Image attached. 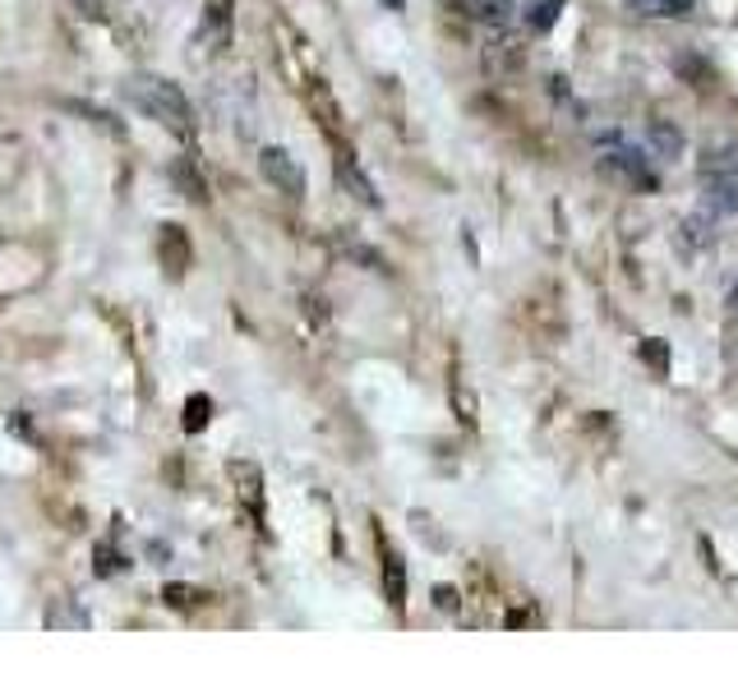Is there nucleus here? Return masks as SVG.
Here are the masks:
<instances>
[{
    "label": "nucleus",
    "instance_id": "nucleus-1",
    "mask_svg": "<svg viewBox=\"0 0 738 691\" xmlns=\"http://www.w3.org/2000/svg\"><path fill=\"white\" fill-rule=\"evenodd\" d=\"M130 102L148 115V121H157L162 130H176V134H195V107H189V98L180 92V83L162 79V75H134L130 79Z\"/></svg>",
    "mask_w": 738,
    "mask_h": 691
},
{
    "label": "nucleus",
    "instance_id": "nucleus-2",
    "mask_svg": "<svg viewBox=\"0 0 738 691\" xmlns=\"http://www.w3.org/2000/svg\"><path fill=\"white\" fill-rule=\"evenodd\" d=\"M702 194L720 218H738V138H716L702 153Z\"/></svg>",
    "mask_w": 738,
    "mask_h": 691
},
{
    "label": "nucleus",
    "instance_id": "nucleus-3",
    "mask_svg": "<svg viewBox=\"0 0 738 691\" xmlns=\"http://www.w3.org/2000/svg\"><path fill=\"white\" fill-rule=\"evenodd\" d=\"M601 171L614 176L618 185H628V189H656V176H651V161L647 153L637 148V143L628 138H601Z\"/></svg>",
    "mask_w": 738,
    "mask_h": 691
},
{
    "label": "nucleus",
    "instance_id": "nucleus-4",
    "mask_svg": "<svg viewBox=\"0 0 738 691\" xmlns=\"http://www.w3.org/2000/svg\"><path fill=\"white\" fill-rule=\"evenodd\" d=\"M258 171H264V180L273 185V189H282L287 199H305V166L296 161V153H287V148H264L258 153Z\"/></svg>",
    "mask_w": 738,
    "mask_h": 691
},
{
    "label": "nucleus",
    "instance_id": "nucleus-5",
    "mask_svg": "<svg viewBox=\"0 0 738 691\" xmlns=\"http://www.w3.org/2000/svg\"><path fill=\"white\" fill-rule=\"evenodd\" d=\"M332 143V171H338V180H342V189L351 199H361L365 208H378V194H374V185H370V176L361 171V161H355V153L346 148V138L338 134V138H328Z\"/></svg>",
    "mask_w": 738,
    "mask_h": 691
},
{
    "label": "nucleus",
    "instance_id": "nucleus-6",
    "mask_svg": "<svg viewBox=\"0 0 738 691\" xmlns=\"http://www.w3.org/2000/svg\"><path fill=\"white\" fill-rule=\"evenodd\" d=\"M235 29V0H203V19H199V42L208 52H227Z\"/></svg>",
    "mask_w": 738,
    "mask_h": 691
},
{
    "label": "nucleus",
    "instance_id": "nucleus-7",
    "mask_svg": "<svg viewBox=\"0 0 738 691\" xmlns=\"http://www.w3.org/2000/svg\"><path fill=\"white\" fill-rule=\"evenodd\" d=\"M157 249H162V272L172 277V281H180V277L189 272V235H185V226H172V222H166Z\"/></svg>",
    "mask_w": 738,
    "mask_h": 691
},
{
    "label": "nucleus",
    "instance_id": "nucleus-8",
    "mask_svg": "<svg viewBox=\"0 0 738 691\" xmlns=\"http://www.w3.org/2000/svg\"><path fill=\"white\" fill-rule=\"evenodd\" d=\"M378 554H384V590H388V604L393 609H407V562L393 544L378 535Z\"/></svg>",
    "mask_w": 738,
    "mask_h": 691
},
{
    "label": "nucleus",
    "instance_id": "nucleus-9",
    "mask_svg": "<svg viewBox=\"0 0 738 691\" xmlns=\"http://www.w3.org/2000/svg\"><path fill=\"white\" fill-rule=\"evenodd\" d=\"M452 10L485 23V29H504V23L513 19V0H452Z\"/></svg>",
    "mask_w": 738,
    "mask_h": 691
},
{
    "label": "nucleus",
    "instance_id": "nucleus-10",
    "mask_svg": "<svg viewBox=\"0 0 738 691\" xmlns=\"http://www.w3.org/2000/svg\"><path fill=\"white\" fill-rule=\"evenodd\" d=\"M309 102H315V111L323 115L328 138H338L342 134V111H338V102H332V88L323 79H315V88H309Z\"/></svg>",
    "mask_w": 738,
    "mask_h": 691
},
{
    "label": "nucleus",
    "instance_id": "nucleus-11",
    "mask_svg": "<svg viewBox=\"0 0 738 691\" xmlns=\"http://www.w3.org/2000/svg\"><path fill=\"white\" fill-rule=\"evenodd\" d=\"M172 180L185 189L189 203H208V185H203V176L195 171V157H180V161L172 166Z\"/></svg>",
    "mask_w": 738,
    "mask_h": 691
},
{
    "label": "nucleus",
    "instance_id": "nucleus-12",
    "mask_svg": "<svg viewBox=\"0 0 738 691\" xmlns=\"http://www.w3.org/2000/svg\"><path fill=\"white\" fill-rule=\"evenodd\" d=\"M208 424H212V397L195 392L185 401V434H203Z\"/></svg>",
    "mask_w": 738,
    "mask_h": 691
},
{
    "label": "nucleus",
    "instance_id": "nucleus-13",
    "mask_svg": "<svg viewBox=\"0 0 738 691\" xmlns=\"http://www.w3.org/2000/svg\"><path fill=\"white\" fill-rule=\"evenodd\" d=\"M563 10V0H531V10H527V23L536 33H550L554 29V19Z\"/></svg>",
    "mask_w": 738,
    "mask_h": 691
},
{
    "label": "nucleus",
    "instance_id": "nucleus-14",
    "mask_svg": "<svg viewBox=\"0 0 738 691\" xmlns=\"http://www.w3.org/2000/svg\"><path fill=\"white\" fill-rule=\"evenodd\" d=\"M651 143H656L664 157H679V153H683V134H679L670 121H651Z\"/></svg>",
    "mask_w": 738,
    "mask_h": 691
},
{
    "label": "nucleus",
    "instance_id": "nucleus-15",
    "mask_svg": "<svg viewBox=\"0 0 738 691\" xmlns=\"http://www.w3.org/2000/svg\"><path fill=\"white\" fill-rule=\"evenodd\" d=\"M641 14H687L693 10V0H637Z\"/></svg>",
    "mask_w": 738,
    "mask_h": 691
},
{
    "label": "nucleus",
    "instance_id": "nucleus-16",
    "mask_svg": "<svg viewBox=\"0 0 738 691\" xmlns=\"http://www.w3.org/2000/svg\"><path fill=\"white\" fill-rule=\"evenodd\" d=\"M641 355H647V365H651V369H664V365H670V350H664L656 337H647V346H641Z\"/></svg>",
    "mask_w": 738,
    "mask_h": 691
},
{
    "label": "nucleus",
    "instance_id": "nucleus-17",
    "mask_svg": "<svg viewBox=\"0 0 738 691\" xmlns=\"http://www.w3.org/2000/svg\"><path fill=\"white\" fill-rule=\"evenodd\" d=\"M75 10H79L84 19H107V5H102V0H75Z\"/></svg>",
    "mask_w": 738,
    "mask_h": 691
},
{
    "label": "nucleus",
    "instance_id": "nucleus-18",
    "mask_svg": "<svg viewBox=\"0 0 738 691\" xmlns=\"http://www.w3.org/2000/svg\"><path fill=\"white\" fill-rule=\"evenodd\" d=\"M384 5H388V10H401V5H407V0H384Z\"/></svg>",
    "mask_w": 738,
    "mask_h": 691
}]
</instances>
